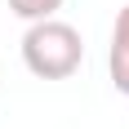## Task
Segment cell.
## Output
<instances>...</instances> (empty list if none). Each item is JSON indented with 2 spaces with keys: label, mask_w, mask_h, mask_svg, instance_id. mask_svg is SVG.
Wrapping results in <instances>:
<instances>
[{
  "label": "cell",
  "mask_w": 129,
  "mask_h": 129,
  "mask_svg": "<svg viewBox=\"0 0 129 129\" xmlns=\"http://www.w3.org/2000/svg\"><path fill=\"white\" fill-rule=\"evenodd\" d=\"M22 62L40 80H67L85 62V40L71 22H58V18L31 22L22 36Z\"/></svg>",
  "instance_id": "6da1fadb"
},
{
  "label": "cell",
  "mask_w": 129,
  "mask_h": 129,
  "mask_svg": "<svg viewBox=\"0 0 129 129\" xmlns=\"http://www.w3.org/2000/svg\"><path fill=\"white\" fill-rule=\"evenodd\" d=\"M107 67H111V85L129 98V5L116 13V27H111V53H107Z\"/></svg>",
  "instance_id": "7a4b0ae2"
},
{
  "label": "cell",
  "mask_w": 129,
  "mask_h": 129,
  "mask_svg": "<svg viewBox=\"0 0 129 129\" xmlns=\"http://www.w3.org/2000/svg\"><path fill=\"white\" fill-rule=\"evenodd\" d=\"M9 9L22 18V22H45L62 9V0H9Z\"/></svg>",
  "instance_id": "3957f363"
}]
</instances>
